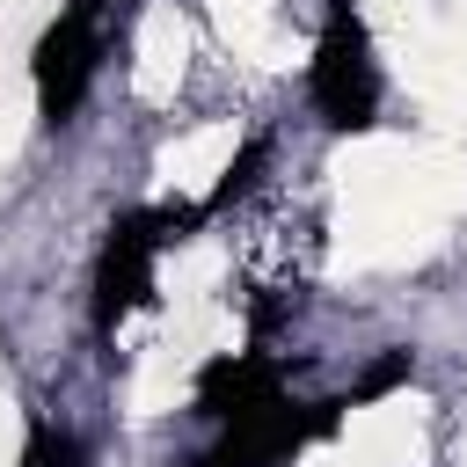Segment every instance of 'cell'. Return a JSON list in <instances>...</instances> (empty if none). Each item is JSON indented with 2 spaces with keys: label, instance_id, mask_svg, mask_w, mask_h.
Here are the masks:
<instances>
[{
  "label": "cell",
  "instance_id": "1",
  "mask_svg": "<svg viewBox=\"0 0 467 467\" xmlns=\"http://www.w3.org/2000/svg\"><path fill=\"white\" fill-rule=\"evenodd\" d=\"M204 219V204H139V212H117L109 234H102V255H95V328L117 336V321L131 306L153 299V255L168 241H182L190 226Z\"/></svg>",
  "mask_w": 467,
  "mask_h": 467
},
{
  "label": "cell",
  "instance_id": "2",
  "mask_svg": "<svg viewBox=\"0 0 467 467\" xmlns=\"http://www.w3.org/2000/svg\"><path fill=\"white\" fill-rule=\"evenodd\" d=\"M306 95L328 131H365L379 117V66H372V36L350 0H328V22L314 36V66H306Z\"/></svg>",
  "mask_w": 467,
  "mask_h": 467
},
{
  "label": "cell",
  "instance_id": "3",
  "mask_svg": "<svg viewBox=\"0 0 467 467\" xmlns=\"http://www.w3.org/2000/svg\"><path fill=\"white\" fill-rule=\"evenodd\" d=\"M95 66H102V0H73V7H58V22L29 51V80H36L44 124H66L80 109Z\"/></svg>",
  "mask_w": 467,
  "mask_h": 467
},
{
  "label": "cell",
  "instance_id": "4",
  "mask_svg": "<svg viewBox=\"0 0 467 467\" xmlns=\"http://www.w3.org/2000/svg\"><path fill=\"white\" fill-rule=\"evenodd\" d=\"M343 416H350V401H314V409H299V401H270L263 416L226 423L219 445H204L190 467H277V460H292L299 445L328 438Z\"/></svg>",
  "mask_w": 467,
  "mask_h": 467
},
{
  "label": "cell",
  "instance_id": "5",
  "mask_svg": "<svg viewBox=\"0 0 467 467\" xmlns=\"http://www.w3.org/2000/svg\"><path fill=\"white\" fill-rule=\"evenodd\" d=\"M270 401H285V372H277V358H263V350H234V358H212V365L197 372V416H212L219 431L263 416Z\"/></svg>",
  "mask_w": 467,
  "mask_h": 467
},
{
  "label": "cell",
  "instance_id": "6",
  "mask_svg": "<svg viewBox=\"0 0 467 467\" xmlns=\"http://www.w3.org/2000/svg\"><path fill=\"white\" fill-rule=\"evenodd\" d=\"M270 168V139H248L234 161H226V175H219V190L204 197V212H226V204H241L248 190H255V175Z\"/></svg>",
  "mask_w": 467,
  "mask_h": 467
},
{
  "label": "cell",
  "instance_id": "7",
  "mask_svg": "<svg viewBox=\"0 0 467 467\" xmlns=\"http://www.w3.org/2000/svg\"><path fill=\"white\" fill-rule=\"evenodd\" d=\"M409 372H416V365H409V350H387V358H379V365H372V372H365V379H358L343 401H350V409H365V401H379L387 387H401Z\"/></svg>",
  "mask_w": 467,
  "mask_h": 467
},
{
  "label": "cell",
  "instance_id": "8",
  "mask_svg": "<svg viewBox=\"0 0 467 467\" xmlns=\"http://www.w3.org/2000/svg\"><path fill=\"white\" fill-rule=\"evenodd\" d=\"M22 467H80V445H73L66 431L36 423V431H29V452H22Z\"/></svg>",
  "mask_w": 467,
  "mask_h": 467
}]
</instances>
